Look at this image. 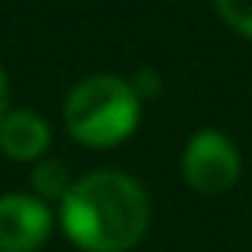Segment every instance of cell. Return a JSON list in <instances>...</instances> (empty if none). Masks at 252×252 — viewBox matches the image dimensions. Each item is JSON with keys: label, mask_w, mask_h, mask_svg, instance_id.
<instances>
[{"label": "cell", "mask_w": 252, "mask_h": 252, "mask_svg": "<svg viewBox=\"0 0 252 252\" xmlns=\"http://www.w3.org/2000/svg\"><path fill=\"white\" fill-rule=\"evenodd\" d=\"M152 204L145 187L121 169H94L73 180L59 204L66 238L83 252H128L149 231Z\"/></svg>", "instance_id": "6da1fadb"}, {"label": "cell", "mask_w": 252, "mask_h": 252, "mask_svg": "<svg viewBox=\"0 0 252 252\" xmlns=\"http://www.w3.org/2000/svg\"><path fill=\"white\" fill-rule=\"evenodd\" d=\"M66 131L87 149H114L135 135L142 100L121 76H87L66 97Z\"/></svg>", "instance_id": "7a4b0ae2"}, {"label": "cell", "mask_w": 252, "mask_h": 252, "mask_svg": "<svg viewBox=\"0 0 252 252\" xmlns=\"http://www.w3.org/2000/svg\"><path fill=\"white\" fill-rule=\"evenodd\" d=\"M180 169H183V180H187L190 190H197V193H224L242 176V152L224 131L204 128V131L187 138Z\"/></svg>", "instance_id": "3957f363"}, {"label": "cell", "mask_w": 252, "mask_h": 252, "mask_svg": "<svg viewBox=\"0 0 252 252\" xmlns=\"http://www.w3.org/2000/svg\"><path fill=\"white\" fill-rule=\"evenodd\" d=\"M56 214L35 193L0 197V252H38L52 235Z\"/></svg>", "instance_id": "277c9868"}, {"label": "cell", "mask_w": 252, "mask_h": 252, "mask_svg": "<svg viewBox=\"0 0 252 252\" xmlns=\"http://www.w3.org/2000/svg\"><path fill=\"white\" fill-rule=\"evenodd\" d=\"M52 145V128L38 111H7L0 118V152L14 162H38Z\"/></svg>", "instance_id": "5b68a950"}, {"label": "cell", "mask_w": 252, "mask_h": 252, "mask_svg": "<svg viewBox=\"0 0 252 252\" xmlns=\"http://www.w3.org/2000/svg\"><path fill=\"white\" fill-rule=\"evenodd\" d=\"M28 183H32V193H35L38 200H45V204L59 200V204H63V197H66L69 187H73V176H69V169H66L63 162H56V159H38V162L32 166Z\"/></svg>", "instance_id": "8992f818"}, {"label": "cell", "mask_w": 252, "mask_h": 252, "mask_svg": "<svg viewBox=\"0 0 252 252\" xmlns=\"http://www.w3.org/2000/svg\"><path fill=\"white\" fill-rule=\"evenodd\" d=\"M214 7L231 32L252 38V0H214Z\"/></svg>", "instance_id": "52a82bcc"}, {"label": "cell", "mask_w": 252, "mask_h": 252, "mask_svg": "<svg viewBox=\"0 0 252 252\" xmlns=\"http://www.w3.org/2000/svg\"><path fill=\"white\" fill-rule=\"evenodd\" d=\"M128 83H131V90H135V97H138L142 104H145L149 97H156V94H159V76H156L152 69H138Z\"/></svg>", "instance_id": "ba28073f"}, {"label": "cell", "mask_w": 252, "mask_h": 252, "mask_svg": "<svg viewBox=\"0 0 252 252\" xmlns=\"http://www.w3.org/2000/svg\"><path fill=\"white\" fill-rule=\"evenodd\" d=\"M7 100H11V87H7V73L0 66V118L7 114Z\"/></svg>", "instance_id": "9c48e42d"}]
</instances>
